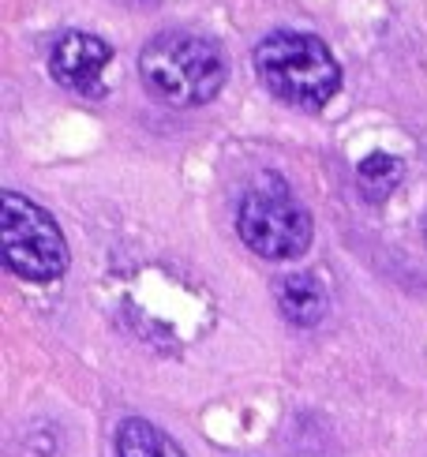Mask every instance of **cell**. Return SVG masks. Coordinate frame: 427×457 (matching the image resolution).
<instances>
[{"label": "cell", "instance_id": "6da1fadb", "mask_svg": "<svg viewBox=\"0 0 427 457\" xmlns=\"http://www.w3.org/2000/svg\"><path fill=\"white\" fill-rule=\"evenodd\" d=\"M225 56L210 37L188 30L154 34L139 53V75L154 98L177 109H196L225 87Z\"/></svg>", "mask_w": 427, "mask_h": 457}, {"label": "cell", "instance_id": "7a4b0ae2", "mask_svg": "<svg viewBox=\"0 0 427 457\" xmlns=\"http://www.w3.org/2000/svg\"><path fill=\"white\" fill-rule=\"evenodd\" d=\"M263 87L297 109H322L341 87V68L322 37L304 30H274L255 46Z\"/></svg>", "mask_w": 427, "mask_h": 457}, {"label": "cell", "instance_id": "3957f363", "mask_svg": "<svg viewBox=\"0 0 427 457\" xmlns=\"http://www.w3.org/2000/svg\"><path fill=\"white\" fill-rule=\"evenodd\" d=\"M0 252L12 274L38 285H49L68 270V240L61 225L19 192L0 195Z\"/></svg>", "mask_w": 427, "mask_h": 457}, {"label": "cell", "instance_id": "277c9868", "mask_svg": "<svg viewBox=\"0 0 427 457\" xmlns=\"http://www.w3.org/2000/svg\"><path fill=\"white\" fill-rule=\"evenodd\" d=\"M237 233L255 255L285 262L307 252V244H312V218L289 195V187L259 184L240 199Z\"/></svg>", "mask_w": 427, "mask_h": 457}, {"label": "cell", "instance_id": "5b68a950", "mask_svg": "<svg viewBox=\"0 0 427 457\" xmlns=\"http://www.w3.org/2000/svg\"><path fill=\"white\" fill-rule=\"evenodd\" d=\"M109 56H113V49L98 34L68 30V34H61V42L49 53V71H53V79L68 90L102 94V71L109 64Z\"/></svg>", "mask_w": 427, "mask_h": 457}, {"label": "cell", "instance_id": "8992f818", "mask_svg": "<svg viewBox=\"0 0 427 457\" xmlns=\"http://www.w3.org/2000/svg\"><path fill=\"white\" fill-rule=\"evenodd\" d=\"M274 300H278V312L293 322V327H315L330 308L326 289L315 274H285L274 285Z\"/></svg>", "mask_w": 427, "mask_h": 457}, {"label": "cell", "instance_id": "52a82bcc", "mask_svg": "<svg viewBox=\"0 0 427 457\" xmlns=\"http://www.w3.org/2000/svg\"><path fill=\"white\" fill-rule=\"evenodd\" d=\"M116 457H188V453L158 424L131 416V420L116 428Z\"/></svg>", "mask_w": 427, "mask_h": 457}, {"label": "cell", "instance_id": "ba28073f", "mask_svg": "<svg viewBox=\"0 0 427 457\" xmlns=\"http://www.w3.org/2000/svg\"><path fill=\"white\" fill-rule=\"evenodd\" d=\"M405 177V162L398 154H386V150H375L356 165V187L367 203H382L394 195V187Z\"/></svg>", "mask_w": 427, "mask_h": 457}, {"label": "cell", "instance_id": "9c48e42d", "mask_svg": "<svg viewBox=\"0 0 427 457\" xmlns=\"http://www.w3.org/2000/svg\"><path fill=\"white\" fill-rule=\"evenodd\" d=\"M124 4H131V8H150V4H158V0H124Z\"/></svg>", "mask_w": 427, "mask_h": 457}, {"label": "cell", "instance_id": "30bf717a", "mask_svg": "<svg viewBox=\"0 0 427 457\" xmlns=\"http://www.w3.org/2000/svg\"><path fill=\"white\" fill-rule=\"evenodd\" d=\"M423 228H427V221H423Z\"/></svg>", "mask_w": 427, "mask_h": 457}]
</instances>
